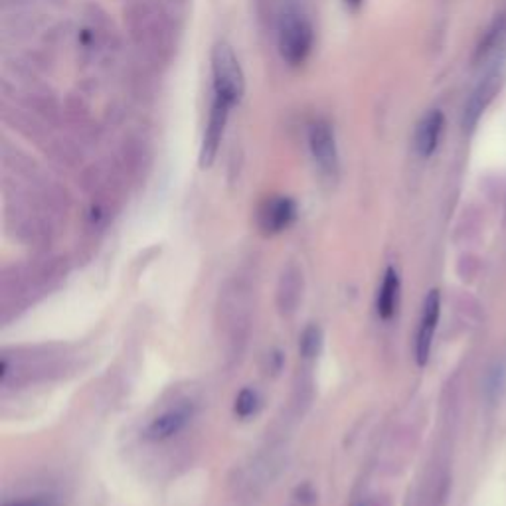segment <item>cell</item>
Instances as JSON below:
<instances>
[{
	"mask_svg": "<svg viewBox=\"0 0 506 506\" xmlns=\"http://www.w3.org/2000/svg\"><path fill=\"white\" fill-rule=\"evenodd\" d=\"M212 75H214V97L236 105L245 91L244 72L237 58L226 42H220L212 51Z\"/></svg>",
	"mask_w": 506,
	"mask_h": 506,
	"instance_id": "obj_1",
	"label": "cell"
},
{
	"mask_svg": "<svg viewBox=\"0 0 506 506\" xmlns=\"http://www.w3.org/2000/svg\"><path fill=\"white\" fill-rule=\"evenodd\" d=\"M313 50V26L299 11H287L279 24V54L289 66H301Z\"/></svg>",
	"mask_w": 506,
	"mask_h": 506,
	"instance_id": "obj_2",
	"label": "cell"
},
{
	"mask_svg": "<svg viewBox=\"0 0 506 506\" xmlns=\"http://www.w3.org/2000/svg\"><path fill=\"white\" fill-rule=\"evenodd\" d=\"M231 107L234 105H230L228 101L214 97L208 125H206L202 147H200V168H210L212 162L216 160L222 139H224V133H226V123H228Z\"/></svg>",
	"mask_w": 506,
	"mask_h": 506,
	"instance_id": "obj_3",
	"label": "cell"
},
{
	"mask_svg": "<svg viewBox=\"0 0 506 506\" xmlns=\"http://www.w3.org/2000/svg\"><path fill=\"white\" fill-rule=\"evenodd\" d=\"M440 315H441V295H440V291L433 289L425 297L422 319H419V329H417V337H416L417 366H425L427 360H430L437 323H440Z\"/></svg>",
	"mask_w": 506,
	"mask_h": 506,
	"instance_id": "obj_4",
	"label": "cell"
},
{
	"mask_svg": "<svg viewBox=\"0 0 506 506\" xmlns=\"http://www.w3.org/2000/svg\"><path fill=\"white\" fill-rule=\"evenodd\" d=\"M308 147L316 165L327 176H334L339 170V151L332 127L327 121H316L308 128Z\"/></svg>",
	"mask_w": 506,
	"mask_h": 506,
	"instance_id": "obj_5",
	"label": "cell"
},
{
	"mask_svg": "<svg viewBox=\"0 0 506 506\" xmlns=\"http://www.w3.org/2000/svg\"><path fill=\"white\" fill-rule=\"evenodd\" d=\"M192 414L194 411L188 404H178L175 408L165 409L157 417H152L149 425L144 427L143 433L144 440L152 443L173 440L175 435H178L188 424H191Z\"/></svg>",
	"mask_w": 506,
	"mask_h": 506,
	"instance_id": "obj_6",
	"label": "cell"
},
{
	"mask_svg": "<svg viewBox=\"0 0 506 506\" xmlns=\"http://www.w3.org/2000/svg\"><path fill=\"white\" fill-rule=\"evenodd\" d=\"M502 66L496 64L491 72L485 75V80L477 85V90L473 91V96L469 97L465 105V119H463V125H465L467 131L475 128L477 121L485 113V109L488 107V103L494 99L496 93H499L502 85Z\"/></svg>",
	"mask_w": 506,
	"mask_h": 506,
	"instance_id": "obj_7",
	"label": "cell"
},
{
	"mask_svg": "<svg viewBox=\"0 0 506 506\" xmlns=\"http://www.w3.org/2000/svg\"><path fill=\"white\" fill-rule=\"evenodd\" d=\"M297 220V204L287 199V196H276L269 199L260 208V230L265 236H276L291 228V224Z\"/></svg>",
	"mask_w": 506,
	"mask_h": 506,
	"instance_id": "obj_8",
	"label": "cell"
},
{
	"mask_svg": "<svg viewBox=\"0 0 506 506\" xmlns=\"http://www.w3.org/2000/svg\"><path fill=\"white\" fill-rule=\"evenodd\" d=\"M443 127H445V117L440 109H433L422 117V121L417 123L416 139H414L419 157L430 159L437 151L443 135Z\"/></svg>",
	"mask_w": 506,
	"mask_h": 506,
	"instance_id": "obj_9",
	"label": "cell"
},
{
	"mask_svg": "<svg viewBox=\"0 0 506 506\" xmlns=\"http://www.w3.org/2000/svg\"><path fill=\"white\" fill-rule=\"evenodd\" d=\"M400 291H401V281L398 271L393 268H388L384 273L382 285L378 289V299H376V313L382 321H390L398 311L400 305Z\"/></svg>",
	"mask_w": 506,
	"mask_h": 506,
	"instance_id": "obj_10",
	"label": "cell"
},
{
	"mask_svg": "<svg viewBox=\"0 0 506 506\" xmlns=\"http://www.w3.org/2000/svg\"><path fill=\"white\" fill-rule=\"evenodd\" d=\"M299 271H287L283 273L281 285H279V307L281 311H293L295 305L301 297V279H299Z\"/></svg>",
	"mask_w": 506,
	"mask_h": 506,
	"instance_id": "obj_11",
	"label": "cell"
},
{
	"mask_svg": "<svg viewBox=\"0 0 506 506\" xmlns=\"http://www.w3.org/2000/svg\"><path fill=\"white\" fill-rule=\"evenodd\" d=\"M260 404H261L260 393H257L253 388H244L237 393V398L234 401V414L239 419H247L260 409Z\"/></svg>",
	"mask_w": 506,
	"mask_h": 506,
	"instance_id": "obj_12",
	"label": "cell"
},
{
	"mask_svg": "<svg viewBox=\"0 0 506 506\" xmlns=\"http://www.w3.org/2000/svg\"><path fill=\"white\" fill-rule=\"evenodd\" d=\"M323 346V331L316 324H308L303 331L301 339H299V350H301L303 358H315L321 353Z\"/></svg>",
	"mask_w": 506,
	"mask_h": 506,
	"instance_id": "obj_13",
	"label": "cell"
},
{
	"mask_svg": "<svg viewBox=\"0 0 506 506\" xmlns=\"http://www.w3.org/2000/svg\"><path fill=\"white\" fill-rule=\"evenodd\" d=\"M3 506H59V502L56 496L40 494V496H26V499H20V501L4 502Z\"/></svg>",
	"mask_w": 506,
	"mask_h": 506,
	"instance_id": "obj_14",
	"label": "cell"
},
{
	"mask_svg": "<svg viewBox=\"0 0 506 506\" xmlns=\"http://www.w3.org/2000/svg\"><path fill=\"white\" fill-rule=\"evenodd\" d=\"M504 378H506V374H504V368L502 366H494L491 374H488V378H487V392H488V396H496L502 390V385H504Z\"/></svg>",
	"mask_w": 506,
	"mask_h": 506,
	"instance_id": "obj_15",
	"label": "cell"
},
{
	"mask_svg": "<svg viewBox=\"0 0 506 506\" xmlns=\"http://www.w3.org/2000/svg\"><path fill=\"white\" fill-rule=\"evenodd\" d=\"M291 506H315L313 488L308 487V485H305L303 488L299 487L295 496H293V504H291Z\"/></svg>",
	"mask_w": 506,
	"mask_h": 506,
	"instance_id": "obj_16",
	"label": "cell"
},
{
	"mask_svg": "<svg viewBox=\"0 0 506 506\" xmlns=\"http://www.w3.org/2000/svg\"><path fill=\"white\" fill-rule=\"evenodd\" d=\"M346 3H348L350 6H356V4H360V0H346Z\"/></svg>",
	"mask_w": 506,
	"mask_h": 506,
	"instance_id": "obj_17",
	"label": "cell"
}]
</instances>
